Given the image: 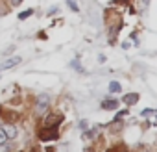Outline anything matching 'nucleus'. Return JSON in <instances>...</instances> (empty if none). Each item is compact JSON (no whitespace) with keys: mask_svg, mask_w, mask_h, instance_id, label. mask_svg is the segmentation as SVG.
Masks as SVG:
<instances>
[{"mask_svg":"<svg viewBox=\"0 0 157 152\" xmlns=\"http://www.w3.org/2000/svg\"><path fill=\"white\" fill-rule=\"evenodd\" d=\"M39 139H41V141L57 139V126H44V128L39 132Z\"/></svg>","mask_w":157,"mask_h":152,"instance_id":"1","label":"nucleus"},{"mask_svg":"<svg viewBox=\"0 0 157 152\" xmlns=\"http://www.w3.org/2000/svg\"><path fill=\"white\" fill-rule=\"evenodd\" d=\"M48 104H50V97H48L46 93H41V95L37 97V113H43V111H46Z\"/></svg>","mask_w":157,"mask_h":152,"instance_id":"2","label":"nucleus"},{"mask_svg":"<svg viewBox=\"0 0 157 152\" xmlns=\"http://www.w3.org/2000/svg\"><path fill=\"white\" fill-rule=\"evenodd\" d=\"M21 63V58L19 56H15V58H10L8 61H4L2 65H0V70H8V69H13V67H17Z\"/></svg>","mask_w":157,"mask_h":152,"instance_id":"3","label":"nucleus"},{"mask_svg":"<svg viewBox=\"0 0 157 152\" xmlns=\"http://www.w3.org/2000/svg\"><path fill=\"white\" fill-rule=\"evenodd\" d=\"M61 115L59 113H52V115H48L46 117V121H44V126H57L59 122H61Z\"/></svg>","mask_w":157,"mask_h":152,"instance_id":"4","label":"nucleus"},{"mask_svg":"<svg viewBox=\"0 0 157 152\" xmlns=\"http://www.w3.org/2000/svg\"><path fill=\"white\" fill-rule=\"evenodd\" d=\"M117 106H118V100H115V98H107V100L102 102V108L104 110H115Z\"/></svg>","mask_w":157,"mask_h":152,"instance_id":"5","label":"nucleus"},{"mask_svg":"<svg viewBox=\"0 0 157 152\" xmlns=\"http://www.w3.org/2000/svg\"><path fill=\"white\" fill-rule=\"evenodd\" d=\"M4 132H6L8 139H15V137H17V128L11 126V124H6V126H4Z\"/></svg>","mask_w":157,"mask_h":152,"instance_id":"6","label":"nucleus"},{"mask_svg":"<svg viewBox=\"0 0 157 152\" xmlns=\"http://www.w3.org/2000/svg\"><path fill=\"white\" fill-rule=\"evenodd\" d=\"M137 100H139V95H137V93H133V95H126V97H124V102H126L128 106L135 104Z\"/></svg>","mask_w":157,"mask_h":152,"instance_id":"7","label":"nucleus"},{"mask_svg":"<svg viewBox=\"0 0 157 152\" xmlns=\"http://www.w3.org/2000/svg\"><path fill=\"white\" fill-rule=\"evenodd\" d=\"M109 91L111 93H120V84L118 82H111L109 84Z\"/></svg>","mask_w":157,"mask_h":152,"instance_id":"8","label":"nucleus"},{"mask_svg":"<svg viewBox=\"0 0 157 152\" xmlns=\"http://www.w3.org/2000/svg\"><path fill=\"white\" fill-rule=\"evenodd\" d=\"M67 4H68V8L72 10V11H78L80 8H78V4H76V0H67Z\"/></svg>","mask_w":157,"mask_h":152,"instance_id":"9","label":"nucleus"},{"mask_svg":"<svg viewBox=\"0 0 157 152\" xmlns=\"http://www.w3.org/2000/svg\"><path fill=\"white\" fill-rule=\"evenodd\" d=\"M8 141V135H6V132H4V128L2 126H0V145H2V143H6Z\"/></svg>","mask_w":157,"mask_h":152,"instance_id":"10","label":"nucleus"},{"mask_svg":"<svg viewBox=\"0 0 157 152\" xmlns=\"http://www.w3.org/2000/svg\"><path fill=\"white\" fill-rule=\"evenodd\" d=\"M30 15H33V10H26V11H22V13L19 15V19L22 21V19H26V17H30Z\"/></svg>","mask_w":157,"mask_h":152,"instance_id":"11","label":"nucleus"},{"mask_svg":"<svg viewBox=\"0 0 157 152\" xmlns=\"http://www.w3.org/2000/svg\"><path fill=\"white\" fill-rule=\"evenodd\" d=\"M93 135H94V130H91V132H85V137H87V139H91Z\"/></svg>","mask_w":157,"mask_h":152,"instance_id":"12","label":"nucleus"},{"mask_svg":"<svg viewBox=\"0 0 157 152\" xmlns=\"http://www.w3.org/2000/svg\"><path fill=\"white\" fill-rule=\"evenodd\" d=\"M80 128L85 130V128H87V121H82V122H80Z\"/></svg>","mask_w":157,"mask_h":152,"instance_id":"13","label":"nucleus"},{"mask_svg":"<svg viewBox=\"0 0 157 152\" xmlns=\"http://www.w3.org/2000/svg\"><path fill=\"white\" fill-rule=\"evenodd\" d=\"M22 2V0H11V6H19Z\"/></svg>","mask_w":157,"mask_h":152,"instance_id":"14","label":"nucleus"}]
</instances>
